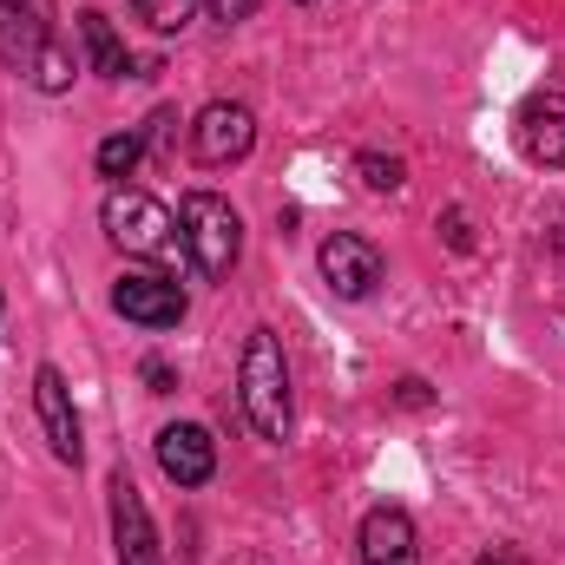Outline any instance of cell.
Instances as JSON below:
<instances>
[{"mask_svg": "<svg viewBox=\"0 0 565 565\" xmlns=\"http://www.w3.org/2000/svg\"><path fill=\"white\" fill-rule=\"evenodd\" d=\"M237 402H244V422L257 427L264 440H289V362H282L277 329H250L244 342V369H237Z\"/></svg>", "mask_w": 565, "mask_h": 565, "instance_id": "1", "label": "cell"}, {"mask_svg": "<svg viewBox=\"0 0 565 565\" xmlns=\"http://www.w3.org/2000/svg\"><path fill=\"white\" fill-rule=\"evenodd\" d=\"M178 237H184L198 277H211V282H224L237 270V257H244V217L217 191H191L178 204Z\"/></svg>", "mask_w": 565, "mask_h": 565, "instance_id": "2", "label": "cell"}, {"mask_svg": "<svg viewBox=\"0 0 565 565\" xmlns=\"http://www.w3.org/2000/svg\"><path fill=\"white\" fill-rule=\"evenodd\" d=\"M99 224H106V237H113L119 250H132V257H171V250L184 244V237H178V217H171L151 191H132V184H119V191L106 198Z\"/></svg>", "mask_w": 565, "mask_h": 565, "instance_id": "3", "label": "cell"}, {"mask_svg": "<svg viewBox=\"0 0 565 565\" xmlns=\"http://www.w3.org/2000/svg\"><path fill=\"white\" fill-rule=\"evenodd\" d=\"M106 507H113V559H119V565H164L158 526H151L145 493L132 487V473H126V467H113V480H106Z\"/></svg>", "mask_w": 565, "mask_h": 565, "instance_id": "4", "label": "cell"}, {"mask_svg": "<svg viewBox=\"0 0 565 565\" xmlns=\"http://www.w3.org/2000/svg\"><path fill=\"white\" fill-rule=\"evenodd\" d=\"M250 145H257V119H250V106H237V99H211L204 113H198V126H191V151H198V164H237V158H250Z\"/></svg>", "mask_w": 565, "mask_h": 565, "instance_id": "5", "label": "cell"}, {"mask_svg": "<svg viewBox=\"0 0 565 565\" xmlns=\"http://www.w3.org/2000/svg\"><path fill=\"white\" fill-rule=\"evenodd\" d=\"M316 264H322V282H329L342 302H362V296H375V282H382V250H375L369 237H355V231L322 237Z\"/></svg>", "mask_w": 565, "mask_h": 565, "instance_id": "6", "label": "cell"}, {"mask_svg": "<svg viewBox=\"0 0 565 565\" xmlns=\"http://www.w3.org/2000/svg\"><path fill=\"white\" fill-rule=\"evenodd\" d=\"M53 40V0H0V66L33 73Z\"/></svg>", "mask_w": 565, "mask_h": 565, "instance_id": "7", "label": "cell"}, {"mask_svg": "<svg viewBox=\"0 0 565 565\" xmlns=\"http://www.w3.org/2000/svg\"><path fill=\"white\" fill-rule=\"evenodd\" d=\"M113 309L139 329H178L184 322V289L171 277H158V270H126L113 282Z\"/></svg>", "mask_w": 565, "mask_h": 565, "instance_id": "8", "label": "cell"}, {"mask_svg": "<svg viewBox=\"0 0 565 565\" xmlns=\"http://www.w3.org/2000/svg\"><path fill=\"white\" fill-rule=\"evenodd\" d=\"M33 415L46 427L53 460L79 467V454H86V440H79V408H73V388H66V375H60L53 362H40V375H33Z\"/></svg>", "mask_w": 565, "mask_h": 565, "instance_id": "9", "label": "cell"}, {"mask_svg": "<svg viewBox=\"0 0 565 565\" xmlns=\"http://www.w3.org/2000/svg\"><path fill=\"white\" fill-rule=\"evenodd\" d=\"M158 467H164V480H178V487H204L211 473H217V440L204 434L198 422H171L158 427Z\"/></svg>", "mask_w": 565, "mask_h": 565, "instance_id": "10", "label": "cell"}, {"mask_svg": "<svg viewBox=\"0 0 565 565\" xmlns=\"http://www.w3.org/2000/svg\"><path fill=\"white\" fill-rule=\"evenodd\" d=\"M513 139L520 151L533 158V164H565V93L559 86H546V93H533L526 106H520V119H513Z\"/></svg>", "mask_w": 565, "mask_h": 565, "instance_id": "11", "label": "cell"}, {"mask_svg": "<svg viewBox=\"0 0 565 565\" xmlns=\"http://www.w3.org/2000/svg\"><path fill=\"white\" fill-rule=\"evenodd\" d=\"M362 565H422V540L415 520L402 507H375L362 520Z\"/></svg>", "mask_w": 565, "mask_h": 565, "instance_id": "12", "label": "cell"}, {"mask_svg": "<svg viewBox=\"0 0 565 565\" xmlns=\"http://www.w3.org/2000/svg\"><path fill=\"white\" fill-rule=\"evenodd\" d=\"M79 40H86V53H93V66H99L106 79H132V73H139V60L126 53V40L113 33V20H106L99 7H86V13H79Z\"/></svg>", "mask_w": 565, "mask_h": 565, "instance_id": "13", "label": "cell"}, {"mask_svg": "<svg viewBox=\"0 0 565 565\" xmlns=\"http://www.w3.org/2000/svg\"><path fill=\"white\" fill-rule=\"evenodd\" d=\"M139 158H145V132H113V139H99V151H93L99 178H132Z\"/></svg>", "mask_w": 565, "mask_h": 565, "instance_id": "14", "label": "cell"}, {"mask_svg": "<svg viewBox=\"0 0 565 565\" xmlns=\"http://www.w3.org/2000/svg\"><path fill=\"white\" fill-rule=\"evenodd\" d=\"M132 7H139V20L151 26V33H184V26L198 20L204 0H132Z\"/></svg>", "mask_w": 565, "mask_h": 565, "instance_id": "15", "label": "cell"}, {"mask_svg": "<svg viewBox=\"0 0 565 565\" xmlns=\"http://www.w3.org/2000/svg\"><path fill=\"white\" fill-rule=\"evenodd\" d=\"M355 178H362L369 191H402V184H408V164L388 158V151H362V158H355Z\"/></svg>", "mask_w": 565, "mask_h": 565, "instance_id": "16", "label": "cell"}, {"mask_svg": "<svg viewBox=\"0 0 565 565\" xmlns=\"http://www.w3.org/2000/svg\"><path fill=\"white\" fill-rule=\"evenodd\" d=\"M33 86H40V93H66V86H73V46H66V40H53V46L40 53Z\"/></svg>", "mask_w": 565, "mask_h": 565, "instance_id": "17", "label": "cell"}, {"mask_svg": "<svg viewBox=\"0 0 565 565\" xmlns=\"http://www.w3.org/2000/svg\"><path fill=\"white\" fill-rule=\"evenodd\" d=\"M204 7H211V20H224V26H237V20L257 13V0H204Z\"/></svg>", "mask_w": 565, "mask_h": 565, "instance_id": "18", "label": "cell"}, {"mask_svg": "<svg viewBox=\"0 0 565 565\" xmlns=\"http://www.w3.org/2000/svg\"><path fill=\"white\" fill-rule=\"evenodd\" d=\"M145 388H151V395H171V388H178V375H171L164 362H145Z\"/></svg>", "mask_w": 565, "mask_h": 565, "instance_id": "19", "label": "cell"}, {"mask_svg": "<svg viewBox=\"0 0 565 565\" xmlns=\"http://www.w3.org/2000/svg\"><path fill=\"white\" fill-rule=\"evenodd\" d=\"M447 244L467 250V217H460V211H447Z\"/></svg>", "mask_w": 565, "mask_h": 565, "instance_id": "20", "label": "cell"}, {"mask_svg": "<svg viewBox=\"0 0 565 565\" xmlns=\"http://www.w3.org/2000/svg\"><path fill=\"white\" fill-rule=\"evenodd\" d=\"M480 565H526L513 546H493V553H480Z\"/></svg>", "mask_w": 565, "mask_h": 565, "instance_id": "21", "label": "cell"}, {"mask_svg": "<svg viewBox=\"0 0 565 565\" xmlns=\"http://www.w3.org/2000/svg\"><path fill=\"white\" fill-rule=\"evenodd\" d=\"M553 250H559V257H565V211H559V217H553Z\"/></svg>", "mask_w": 565, "mask_h": 565, "instance_id": "22", "label": "cell"}]
</instances>
